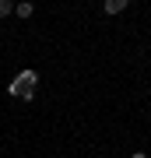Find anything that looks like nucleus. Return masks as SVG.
Wrapping results in <instances>:
<instances>
[{"label":"nucleus","instance_id":"f257e3e1","mask_svg":"<svg viewBox=\"0 0 151 158\" xmlns=\"http://www.w3.org/2000/svg\"><path fill=\"white\" fill-rule=\"evenodd\" d=\"M35 85H39V74H35L32 67H28V70H21V74H18V77L11 81V85H7V91H11L14 98H25V102H32V98H35Z\"/></svg>","mask_w":151,"mask_h":158},{"label":"nucleus","instance_id":"f03ea898","mask_svg":"<svg viewBox=\"0 0 151 158\" xmlns=\"http://www.w3.org/2000/svg\"><path fill=\"white\" fill-rule=\"evenodd\" d=\"M102 11H106L109 18H112V14H123V11H127V0H106V4H102Z\"/></svg>","mask_w":151,"mask_h":158},{"label":"nucleus","instance_id":"7ed1b4c3","mask_svg":"<svg viewBox=\"0 0 151 158\" xmlns=\"http://www.w3.org/2000/svg\"><path fill=\"white\" fill-rule=\"evenodd\" d=\"M14 14L18 18H32L35 14V4H32V0H21V4H14Z\"/></svg>","mask_w":151,"mask_h":158},{"label":"nucleus","instance_id":"20e7f679","mask_svg":"<svg viewBox=\"0 0 151 158\" xmlns=\"http://www.w3.org/2000/svg\"><path fill=\"white\" fill-rule=\"evenodd\" d=\"M14 14V4L11 0H0V18H11Z\"/></svg>","mask_w":151,"mask_h":158},{"label":"nucleus","instance_id":"39448f33","mask_svg":"<svg viewBox=\"0 0 151 158\" xmlns=\"http://www.w3.org/2000/svg\"><path fill=\"white\" fill-rule=\"evenodd\" d=\"M130 158H148V155H144V151H134V155H130Z\"/></svg>","mask_w":151,"mask_h":158}]
</instances>
